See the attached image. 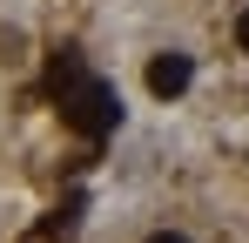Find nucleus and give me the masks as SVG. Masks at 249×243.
Here are the masks:
<instances>
[{
	"mask_svg": "<svg viewBox=\"0 0 249 243\" xmlns=\"http://www.w3.org/2000/svg\"><path fill=\"white\" fill-rule=\"evenodd\" d=\"M236 47H243V54H249V7H243V14H236Z\"/></svg>",
	"mask_w": 249,
	"mask_h": 243,
	"instance_id": "7ed1b4c3",
	"label": "nucleus"
},
{
	"mask_svg": "<svg viewBox=\"0 0 249 243\" xmlns=\"http://www.w3.org/2000/svg\"><path fill=\"white\" fill-rule=\"evenodd\" d=\"M189 81H196V61L189 54H155L148 61V95H162V101L189 95Z\"/></svg>",
	"mask_w": 249,
	"mask_h": 243,
	"instance_id": "f03ea898",
	"label": "nucleus"
},
{
	"mask_svg": "<svg viewBox=\"0 0 249 243\" xmlns=\"http://www.w3.org/2000/svg\"><path fill=\"white\" fill-rule=\"evenodd\" d=\"M47 95L61 101V122H68L74 135H88V142L115 135V122H122V95L94 75L74 47H61V54H54V68H47Z\"/></svg>",
	"mask_w": 249,
	"mask_h": 243,
	"instance_id": "f257e3e1",
	"label": "nucleus"
},
{
	"mask_svg": "<svg viewBox=\"0 0 249 243\" xmlns=\"http://www.w3.org/2000/svg\"><path fill=\"white\" fill-rule=\"evenodd\" d=\"M148 243H189V237H182V230H155Z\"/></svg>",
	"mask_w": 249,
	"mask_h": 243,
	"instance_id": "20e7f679",
	"label": "nucleus"
}]
</instances>
